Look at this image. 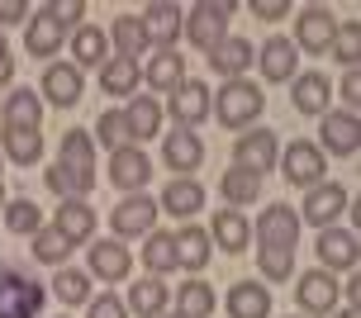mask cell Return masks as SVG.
Returning <instances> with one entry per match:
<instances>
[{"mask_svg":"<svg viewBox=\"0 0 361 318\" xmlns=\"http://www.w3.org/2000/svg\"><path fill=\"white\" fill-rule=\"evenodd\" d=\"M262 109H267V95L257 90V81H224L219 86V100H209V114H219V124L224 128H247L262 119Z\"/></svg>","mask_w":361,"mask_h":318,"instance_id":"1","label":"cell"},{"mask_svg":"<svg viewBox=\"0 0 361 318\" xmlns=\"http://www.w3.org/2000/svg\"><path fill=\"white\" fill-rule=\"evenodd\" d=\"M48 304V290L24 276L19 266H0V318H38Z\"/></svg>","mask_w":361,"mask_h":318,"instance_id":"2","label":"cell"},{"mask_svg":"<svg viewBox=\"0 0 361 318\" xmlns=\"http://www.w3.org/2000/svg\"><path fill=\"white\" fill-rule=\"evenodd\" d=\"M228 19H233V5L228 0H200V5H190L185 10V38L195 43L200 53H214L219 43L228 38Z\"/></svg>","mask_w":361,"mask_h":318,"instance_id":"3","label":"cell"},{"mask_svg":"<svg viewBox=\"0 0 361 318\" xmlns=\"http://www.w3.org/2000/svg\"><path fill=\"white\" fill-rule=\"evenodd\" d=\"M338 24L343 19L333 15L328 5H305L300 15H295V53H309V57H324L333 48V34H338Z\"/></svg>","mask_w":361,"mask_h":318,"instance_id":"4","label":"cell"},{"mask_svg":"<svg viewBox=\"0 0 361 318\" xmlns=\"http://www.w3.org/2000/svg\"><path fill=\"white\" fill-rule=\"evenodd\" d=\"M352 195L338 185V181H319L305 190V204H300V224H314V228H338V219L347 214Z\"/></svg>","mask_w":361,"mask_h":318,"instance_id":"5","label":"cell"},{"mask_svg":"<svg viewBox=\"0 0 361 318\" xmlns=\"http://www.w3.org/2000/svg\"><path fill=\"white\" fill-rule=\"evenodd\" d=\"M276 161H281V138L271 133V128H252V133H238L233 142V166L238 171H252L257 181L276 171Z\"/></svg>","mask_w":361,"mask_h":318,"instance_id":"6","label":"cell"},{"mask_svg":"<svg viewBox=\"0 0 361 318\" xmlns=\"http://www.w3.org/2000/svg\"><path fill=\"white\" fill-rule=\"evenodd\" d=\"M209 100H214V90L204 86V81H195V76H185V81L171 90V100H166L162 114H171L176 128H190V133H195V128L209 119Z\"/></svg>","mask_w":361,"mask_h":318,"instance_id":"7","label":"cell"},{"mask_svg":"<svg viewBox=\"0 0 361 318\" xmlns=\"http://www.w3.org/2000/svg\"><path fill=\"white\" fill-rule=\"evenodd\" d=\"M338 300H343L338 276L324 271V266H314V271H305V276L295 281V304H300V314H338Z\"/></svg>","mask_w":361,"mask_h":318,"instance_id":"8","label":"cell"},{"mask_svg":"<svg viewBox=\"0 0 361 318\" xmlns=\"http://www.w3.org/2000/svg\"><path fill=\"white\" fill-rule=\"evenodd\" d=\"M319 152H333V157H357L361 152V119L347 114V109H328L319 119Z\"/></svg>","mask_w":361,"mask_h":318,"instance_id":"9","label":"cell"},{"mask_svg":"<svg viewBox=\"0 0 361 318\" xmlns=\"http://www.w3.org/2000/svg\"><path fill=\"white\" fill-rule=\"evenodd\" d=\"M157 200H147L143 190L138 195H124L114 209H109V228H114V238L124 243V238H147L152 233V224H157Z\"/></svg>","mask_w":361,"mask_h":318,"instance_id":"10","label":"cell"},{"mask_svg":"<svg viewBox=\"0 0 361 318\" xmlns=\"http://www.w3.org/2000/svg\"><path fill=\"white\" fill-rule=\"evenodd\" d=\"M324 171H328V157L319 152V142H309V138H295L281 152V176L290 181V185H319L324 181Z\"/></svg>","mask_w":361,"mask_h":318,"instance_id":"11","label":"cell"},{"mask_svg":"<svg viewBox=\"0 0 361 318\" xmlns=\"http://www.w3.org/2000/svg\"><path fill=\"white\" fill-rule=\"evenodd\" d=\"M86 262H90V276L105 281V285H119V281L133 276V252H128L119 238H100V243H90Z\"/></svg>","mask_w":361,"mask_h":318,"instance_id":"12","label":"cell"},{"mask_svg":"<svg viewBox=\"0 0 361 318\" xmlns=\"http://www.w3.org/2000/svg\"><path fill=\"white\" fill-rule=\"evenodd\" d=\"M300 214L290 209V204H267V209L257 214V243L262 247H300Z\"/></svg>","mask_w":361,"mask_h":318,"instance_id":"13","label":"cell"},{"mask_svg":"<svg viewBox=\"0 0 361 318\" xmlns=\"http://www.w3.org/2000/svg\"><path fill=\"white\" fill-rule=\"evenodd\" d=\"M143 34H147V48H157V53H171L180 38V24H185V15H180V5H162V0H152V5H143Z\"/></svg>","mask_w":361,"mask_h":318,"instance_id":"14","label":"cell"},{"mask_svg":"<svg viewBox=\"0 0 361 318\" xmlns=\"http://www.w3.org/2000/svg\"><path fill=\"white\" fill-rule=\"evenodd\" d=\"M81 90H86V76L72 67V62H53L43 71V86H38V100H48L57 109H72L81 105Z\"/></svg>","mask_w":361,"mask_h":318,"instance_id":"15","label":"cell"},{"mask_svg":"<svg viewBox=\"0 0 361 318\" xmlns=\"http://www.w3.org/2000/svg\"><path fill=\"white\" fill-rule=\"evenodd\" d=\"M290 105L300 109V114H314V119H324L328 109H333V81H328L324 71H295V81H290Z\"/></svg>","mask_w":361,"mask_h":318,"instance_id":"16","label":"cell"},{"mask_svg":"<svg viewBox=\"0 0 361 318\" xmlns=\"http://www.w3.org/2000/svg\"><path fill=\"white\" fill-rule=\"evenodd\" d=\"M152 181V161H147V152L143 147H119V152H109V185H119V190H128V195H138Z\"/></svg>","mask_w":361,"mask_h":318,"instance_id":"17","label":"cell"},{"mask_svg":"<svg viewBox=\"0 0 361 318\" xmlns=\"http://www.w3.org/2000/svg\"><path fill=\"white\" fill-rule=\"evenodd\" d=\"M314 252H319V266L324 271H357V233L352 228H319V243H314Z\"/></svg>","mask_w":361,"mask_h":318,"instance_id":"18","label":"cell"},{"mask_svg":"<svg viewBox=\"0 0 361 318\" xmlns=\"http://www.w3.org/2000/svg\"><path fill=\"white\" fill-rule=\"evenodd\" d=\"M162 161H166V171H176V181L190 176V171H200V161H204V142H200V133H190V128L162 133Z\"/></svg>","mask_w":361,"mask_h":318,"instance_id":"19","label":"cell"},{"mask_svg":"<svg viewBox=\"0 0 361 318\" xmlns=\"http://www.w3.org/2000/svg\"><path fill=\"white\" fill-rule=\"evenodd\" d=\"M257 67H262V76H267L271 86H286V81H295V43H290L286 34H271L262 48H257V57H252Z\"/></svg>","mask_w":361,"mask_h":318,"instance_id":"20","label":"cell"},{"mask_svg":"<svg viewBox=\"0 0 361 318\" xmlns=\"http://www.w3.org/2000/svg\"><path fill=\"white\" fill-rule=\"evenodd\" d=\"M128 124V138H133V147H143L147 138H157L162 133V105L152 100V95H128V105L119 109Z\"/></svg>","mask_w":361,"mask_h":318,"instance_id":"21","label":"cell"},{"mask_svg":"<svg viewBox=\"0 0 361 318\" xmlns=\"http://www.w3.org/2000/svg\"><path fill=\"white\" fill-rule=\"evenodd\" d=\"M53 228L72 243V247H81V243H90L95 238V209H90L86 200H62L53 214Z\"/></svg>","mask_w":361,"mask_h":318,"instance_id":"22","label":"cell"},{"mask_svg":"<svg viewBox=\"0 0 361 318\" xmlns=\"http://www.w3.org/2000/svg\"><path fill=\"white\" fill-rule=\"evenodd\" d=\"M62 43H67V29L48 15V5L34 10V15H29V29H24V48H29V57H57Z\"/></svg>","mask_w":361,"mask_h":318,"instance_id":"23","label":"cell"},{"mask_svg":"<svg viewBox=\"0 0 361 318\" xmlns=\"http://www.w3.org/2000/svg\"><path fill=\"white\" fill-rule=\"evenodd\" d=\"M157 209L171 214V219H195L204 209V185L195 176H180V181H166L162 200H157Z\"/></svg>","mask_w":361,"mask_h":318,"instance_id":"24","label":"cell"},{"mask_svg":"<svg viewBox=\"0 0 361 318\" xmlns=\"http://www.w3.org/2000/svg\"><path fill=\"white\" fill-rule=\"evenodd\" d=\"M171 238H176V271H190V276H200V271L209 266V257H214L209 233L195 228V224H185V228L171 233Z\"/></svg>","mask_w":361,"mask_h":318,"instance_id":"25","label":"cell"},{"mask_svg":"<svg viewBox=\"0 0 361 318\" xmlns=\"http://www.w3.org/2000/svg\"><path fill=\"white\" fill-rule=\"evenodd\" d=\"M252 57H257V48L247 43V38H233V34H228L214 53H209V67H214L224 81H243V76H247V67H252Z\"/></svg>","mask_w":361,"mask_h":318,"instance_id":"26","label":"cell"},{"mask_svg":"<svg viewBox=\"0 0 361 318\" xmlns=\"http://www.w3.org/2000/svg\"><path fill=\"white\" fill-rule=\"evenodd\" d=\"M204 233H209V243H219L224 252H247V243H252V224H247L243 209H219L214 224Z\"/></svg>","mask_w":361,"mask_h":318,"instance_id":"27","label":"cell"},{"mask_svg":"<svg viewBox=\"0 0 361 318\" xmlns=\"http://www.w3.org/2000/svg\"><path fill=\"white\" fill-rule=\"evenodd\" d=\"M228 318H271V290L257 281H238L228 285Z\"/></svg>","mask_w":361,"mask_h":318,"instance_id":"28","label":"cell"},{"mask_svg":"<svg viewBox=\"0 0 361 318\" xmlns=\"http://www.w3.org/2000/svg\"><path fill=\"white\" fill-rule=\"evenodd\" d=\"M166 304H171V290H166L157 276H147V281L128 285L124 309H128V314H138V318H162V314H166Z\"/></svg>","mask_w":361,"mask_h":318,"instance_id":"29","label":"cell"},{"mask_svg":"<svg viewBox=\"0 0 361 318\" xmlns=\"http://www.w3.org/2000/svg\"><path fill=\"white\" fill-rule=\"evenodd\" d=\"M109 48H114V57H128V62H138V57L147 53V34H143V19L138 15H119L114 24H109Z\"/></svg>","mask_w":361,"mask_h":318,"instance_id":"30","label":"cell"},{"mask_svg":"<svg viewBox=\"0 0 361 318\" xmlns=\"http://www.w3.org/2000/svg\"><path fill=\"white\" fill-rule=\"evenodd\" d=\"M143 81L152 90H162V95H171V90L185 81V57L171 48V53H152L147 57V67H143Z\"/></svg>","mask_w":361,"mask_h":318,"instance_id":"31","label":"cell"},{"mask_svg":"<svg viewBox=\"0 0 361 318\" xmlns=\"http://www.w3.org/2000/svg\"><path fill=\"white\" fill-rule=\"evenodd\" d=\"M38 124H43V100H38V90H29V86L10 90V95H5V128H34L38 133Z\"/></svg>","mask_w":361,"mask_h":318,"instance_id":"32","label":"cell"},{"mask_svg":"<svg viewBox=\"0 0 361 318\" xmlns=\"http://www.w3.org/2000/svg\"><path fill=\"white\" fill-rule=\"evenodd\" d=\"M105 53H109V38L105 29H95V24H81L72 34V67H105Z\"/></svg>","mask_w":361,"mask_h":318,"instance_id":"33","label":"cell"},{"mask_svg":"<svg viewBox=\"0 0 361 318\" xmlns=\"http://www.w3.org/2000/svg\"><path fill=\"white\" fill-rule=\"evenodd\" d=\"M138 81H143V67H138V62L105 57V67H100V90H105V95H133Z\"/></svg>","mask_w":361,"mask_h":318,"instance_id":"34","label":"cell"},{"mask_svg":"<svg viewBox=\"0 0 361 318\" xmlns=\"http://www.w3.org/2000/svg\"><path fill=\"white\" fill-rule=\"evenodd\" d=\"M62 166H72V171H86L95 176V138H90V128H67L62 133Z\"/></svg>","mask_w":361,"mask_h":318,"instance_id":"35","label":"cell"},{"mask_svg":"<svg viewBox=\"0 0 361 318\" xmlns=\"http://www.w3.org/2000/svg\"><path fill=\"white\" fill-rule=\"evenodd\" d=\"M43 181H48V190L57 195V200H86L90 190H95V176H86V171H72V166H48L43 171Z\"/></svg>","mask_w":361,"mask_h":318,"instance_id":"36","label":"cell"},{"mask_svg":"<svg viewBox=\"0 0 361 318\" xmlns=\"http://www.w3.org/2000/svg\"><path fill=\"white\" fill-rule=\"evenodd\" d=\"M143 266L157 276V281H162V276H171V271H176V238L152 228L143 238Z\"/></svg>","mask_w":361,"mask_h":318,"instance_id":"37","label":"cell"},{"mask_svg":"<svg viewBox=\"0 0 361 318\" xmlns=\"http://www.w3.org/2000/svg\"><path fill=\"white\" fill-rule=\"evenodd\" d=\"M219 195L233 204V209H247V204H257V195H262V181L252 176V171H224L219 176Z\"/></svg>","mask_w":361,"mask_h":318,"instance_id":"38","label":"cell"},{"mask_svg":"<svg viewBox=\"0 0 361 318\" xmlns=\"http://www.w3.org/2000/svg\"><path fill=\"white\" fill-rule=\"evenodd\" d=\"M5 228L10 233H19V238H34L38 228H43V209H38L29 195H19V200H5Z\"/></svg>","mask_w":361,"mask_h":318,"instance_id":"39","label":"cell"},{"mask_svg":"<svg viewBox=\"0 0 361 318\" xmlns=\"http://www.w3.org/2000/svg\"><path fill=\"white\" fill-rule=\"evenodd\" d=\"M171 314H180V318H209L214 314V290L204 281H185L176 290V309Z\"/></svg>","mask_w":361,"mask_h":318,"instance_id":"40","label":"cell"},{"mask_svg":"<svg viewBox=\"0 0 361 318\" xmlns=\"http://www.w3.org/2000/svg\"><path fill=\"white\" fill-rule=\"evenodd\" d=\"M0 157L19 161V166H34L43 157V138H38L34 128H5V147H0Z\"/></svg>","mask_w":361,"mask_h":318,"instance_id":"41","label":"cell"},{"mask_svg":"<svg viewBox=\"0 0 361 318\" xmlns=\"http://www.w3.org/2000/svg\"><path fill=\"white\" fill-rule=\"evenodd\" d=\"M53 295L67 304V309H76V304H90V276H86V271H72V266H57Z\"/></svg>","mask_w":361,"mask_h":318,"instance_id":"42","label":"cell"},{"mask_svg":"<svg viewBox=\"0 0 361 318\" xmlns=\"http://www.w3.org/2000/svg\"><path fill=\"white\" fill-rule=\"evenodd\" d=\"M333 62L338 67H347V71H357V62H361V24L357 19H343L338 24V34H333Z\"/></svg>","mask_w":361,"mask_h":318,"instance_id":"43","label":"cell"},{"mask_svg":"<svg viewBox=\"0 0 361 318\" xmlns=\"http://www.w3.org/2000/svg\"><path fill=\"white\" fill-rule=\"evenodd\" d=\"M90 138L105 142V152H119V147H128V142H133L119 109H100V119H95V128H90Z\"/></svg>","mask_w":361,"mask_h":318,"instance_id":"44","label":"cell"},{"mask_svg":"<svg viewBox=\"0 0 361 318\" xmlns=\"http://www.w3.org/2000/svg\"><path fill=\"white\" fill-rule=\"evenodd\" d=\"M34 257H38L43 266H67V257H72V243H67V238H62L53 224H43V228L34 233Z\"/></svg>","mask_w":361,"mask_h":318,"instance_id":"45","label":"cell"},{"mask_svg":"<svg viewBox=\"0 0 361 318\" xmlns=\"http://www.w3.org/2000/svg\"><path fill=\"white\" fill-rule=\"evenodd\" d=\"M257 266H262V281L281 285L295 276V247H257Z\"/></svg>","mask_w":361,"mask_h":318,"instance_id":"46","label":"cell"},{"mask_svg":"<svg viewBox=\"0 0 361 318\" xmlns=\"http://www.w3.org/2000/svg\"><path fill=\"white\" fill-rule=\"evenodd\" d=\"M48 15L62 24V29H81V15H86V0H53Z\"/></svg>","mask_w":361,"mask_h":318,"instance_id":"47","label":"cell"},{"mask_svg":"<svg viewBox=\"0 0 361 318\" xmlns=\"http://www.w3.org/2000/svg\"><path fill=\"white\" fill-rule=\"evenodd\" d=\"M86 318H128V309H124V300H114V295H90Z\"/></svg>","mask_w":361,"mask_h":318,"instance_id":"48","label":"cell"},{"mask_svg":"<svg viewBox=\"0 0 361 318\" xmlns=\"http://www.w3.org/2000/svg\"><path fill=\"white\" fill-rule=\"evenodd\" d=\"M252 15L267 19V24H276V19L290 15V0H252Z\"/></svg>","mask_w":361,"mask_h":318,"instance_id":"49","label":"cell"},{"mask_svg":"<svg viewBox=\"0 0 361 318\" xmlns=\"http://www.w3.org/2000/svg\"><path fill=\"white\" fill-rule=\"evenodd\" d=\"M338 95H343L347 114H357V105H361V76H357V71H347V76H343V86H338Z\"/></svg>","mask_w":361,"mask_h":318,"instance_id":"50","label":"cell"},{"mask_svg":"<svg viewBox=\"0 0 361 318\" xmlns=\"http://www.w3.org/2000/svg\"><path fill=\"white\" fill-rule=\"evenodd\" d=\"M19 19H29V5L24 0H0V24H19Z\"/></svg>","mask_w":361,"mask_h":318,"instance_id":"51","label":"cell"},{"mask_svg":"<svg viewBox=\"0 0 361 318\" xmlns=\"http://www.w3.org/2000/svg\"><path fill=\"white\" fill-rule=\"evenodd\" d=\"M15 81V57H10V43H5V34H0V90Z\"/></svg>","mask_w":361,"mask_h":318,"instance_id":"52","label":"cell"},{"mask_svg":"<svg viewBox=\"0 0 361 318\" xmlns=\"http://www.w3.org/2000/svg\"><path fill=\"white\" fill-rule=\"evenodd\" d=\"M333 318H357V309H343V314H333Z\"/></svg>","mask_w":361,"mask_h":318,"instance_id":"53","label":"cell"},{"mask_svg":"<svg viewBox=\"0 0 361 318\" xmlns=\"http://www.w3.org/2000/svg\"><path fill=\"white\" fill-rule=\"evenodd\" d=\"M0 209H5V185H0Z\"/></svg>","mask_w":361,"mask_h":318,"instance_id":"54","label":"cell"},{"mask_svg":"<svg viewBox=\"0 0 361 318\" xmlns=\"http://www.w3.org/2000/svg\"><path fill=\"white\" fill-rule=\"evenodd\" d=\"M162 318H180V314H162Z\"/></svg>","mask_w":361,"mask_h":318,"instance_id":"55","label":"cell"},{"mask_svg":"<svg viewBox=\"0 0 361 318\" xmlns=\"http://www.w3.org/2000/svg\"><path fill=\"white\" fill-rule=\"evenodd\" d=\"M290 318H305V314H290Z\"/></svg>","mask_w":361,"mask_h":318,"instance_id":"56","label":"cell"},{"mask_svg":"<svg viewBox=\"0 0 361 318\" xmlns=\"http://www.w3.org/2000/svg\"><path fill=\"white\" fill-rule=\"evenodd\" d=\"M0 161H5V157H0Z\"/></svg>","mask_w":361,"mask_h":318,"instance_id":"57","label":"cell"},{"mask_svg":"<svg viewBox=\"0 0 361 318\" xmlns=\"http://www.w3.org/2000/svg\"><path fill=\"white\" fill-rule=\"evenodd\" d=\"M62 318H67V314H62Z\"/></svg>","mask_w":361,"mask_h":318,"instance_id":"58","label":"cell"}]
</instances>
